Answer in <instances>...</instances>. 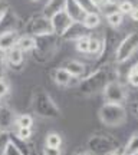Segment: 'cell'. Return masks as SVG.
Instances as JSON below:
<instances>
[{
    "label": "cell",
    "instance_id": "6da1fadb",
    "mask_svg": "<svg viewBox=\"0 0 138 155\" xmlns=\"http://www.w3.org/2000/svg\"><path fill=\"white\" fill-rule=\"evenodd\" d=\"M116 76H118V72L114 71L112 68L108 66L98 68L95 72H92L91 75H88L83 79H81V83H79L78 88H79L82 95L91 96V95H95L98 92H102L105 86L111 81H115Z\"/></svg>",
    "mask_w": 138,
    "mask_h": 155
},
{
    "label": "cell",
    "instance_id": "7a4b0ae2",
    "mask_svg": "<svg viewBox=\"0 0 138 155\" xmlns=\"http://www.w3.org/2000/svg\"><path fill=\"white\" fill-rule=\"evenodd\" d=\"M61 39L62 38H59L55 33L36 38V46L33 49V59L40 62V63L50 61L61 46Z\"/></svg>",
    "mask_w": 138,
    "mask_h": 155
},
{
    "label": "cell",
    "instance_id": "3957f363",
    "mask_svg": "<svg viewBox=\"0 0 138 155\" xmlns=\"http://www.w3.org/2000/svg\"><path fill=\"white\" fill-rule=\"evenodd\" d=\"M101 122L106 127H121L127 121V109L121 104L104 102L98 112Z\"/></svg>",
    "mask_w": 138,
    "mask_h": 155
},
{
    "label": "cell",
    "instance_id": "277c9868",
    "mask_svg": "<svg viewBox=\"0 0 138 155\" xmlns=\"http://www.w3.org/2000/svg\"><path fill=\"white\" fill-rule=\"evenodd\" d=\"M33 109L39 116L42 118H49V119H58L61 116V111L55 101L52 99L49 94L45 91H36L33 96Z\"/></svg>",
    "mask_w": 138,
    "mask_h": 155
},
{
    "label": "cell",
    "instance_id": "5b68a950",
    "mask_svg": "<svg viewBox=\"0 0 138 155\" xmlns=\"http://www.w3.org/2000/svg\"><path fill=\"white\" fill-rule=\"evenodd\" d=\"M88 150L95 155H109L119 150V141L109 134L94 135L88 139Z\"/></svg>",
    "mask_w": 138,
    "mask_h": 155
},
{
    "label": "cell",
    "instance_id": "8992f818",
    "mask_svg": "<svg viewBox=\"0 0 138 155\" xmlns=\"http://www.w3.org/2000/svg\"><path fill=\"white\" fill-rule=\"evenodd\" d=\"M137 50H138V32H131L122 40H119V45L116 48L114 61L118 65H122L128 59H131Z\"/></svg>",
    "mask_w": 138,
    "mask_h": 155
},
{
    "label": "cell",
    "instance_id": "52a82bcc",
    "mask_svg": "<svg viewBox=\"0 0 138 155\" xmlns=\"http://www.w3.org/2000/svg\"><path fill=\"white\" fill-rule=\"evenodd\" d=\"M102 95H104L105 102H111V104H121V105H124L128 99L127 89L118 79L111 81L102 91Z\"/></svg>",
    "mask_w": 138,
    "mask_h": 155
},
{
    "label": "cell",
    "instance_id": "ba28073f",
    "mask_svg": "<svg viewBox=\"0 0 138 155\" xmlns=\"http://www.w3.org/2000/svg\"><path fill=\"white\" fill-rule=\"evenodd\" d=\"M26 30H28V35H32L35 38L53 33V28H52L50 19H48L43 15H38V16L32 17L29 25L26 26Z\"/></svg>",
    "mask_w": 138,
    "mask_h": 155
},
{
    "label": "cell",
    "instance_id": "9c48e42d",
    "mask_svg": "<svg viewBox=\"0 0 138 155\" xmlns=\"http://www.w3.org/2000/svg\"><path fill=\"white\" fill-rule=\"evenodd\" d=\"M116 38H118V36H116L114 32H111V33H108L104 39H102V40H104V49H102L101 56L96 59L98 66L99 68L108 66V65H105V63L108 62V59H109L111 56H112V58H115L116 48H118V45H119V42H118V39Z\"/></svg>",
    "mask_w": 138,
    "mask_h": 155
},
{
    "label": "cell",
    "instance_id": "30bf717a",
    "mask_svg": "<svg viewBox=\"0 0 138 155\" xmlns=\"http://www.w3.org/2000/svg\"><path fill=\"white\" fill-rule=\"evenodd\" d=\"M50 22H52L53 33L58 35L59 38H62L63 35L66 33L68 29L71 28V25L73 23V20L66 15V12L63 10V12H61V13L55 15V16L50 19Z\"/></svg>",
    "mask_w": 138,
    "mask_h": 155
},
{
    "label": "cell",
    "instance_id": "8fae6325",
    "mask_svg": "<svg viewBox=\"0 0 138 155\" xmlns=\"http://www.w3.org/2000/svg\"><path fill=\"white\" fill-rule=\"evenodd\" d=\"M16 128V114L7 105H0V131L12 132Z\"/></svg>",
    "mask_w": 138,
    "mask_h": 155
},
{
    "label": "cell",
    "instance_id": "7c38bea8",
    "mask_svg": "<svg viewBox=\"0 0 138 155\" xmlns=\"http://www.w3.org/2000/svg\"><path fill=\"white\" fill-rule=\"evenodd\" d=\"M65 12H66V15L71 17L73 22H82L83 17H85V15L88 13L78 0H66Z\"/></svg>",
    "mask_w": 138,
    "mask_h": 155
},
{
    "label": "cell",
    "instance_id": "4fadbf2b",
    "mask_svg": "<svg viewBox=\"0 0 138 155\" xmlns=\"http://www.w3.org/2000/svg\"><path fill=\"white\" fill-rule=\"evenodd\" d=\"M17 25H19V17L15 12H12V9H9L5 13V16L0 19V33L17 30Z\"/></svg>",
    "mask_w": 138,
    "mask_h": 155
},
{
    "label": "cell",
    "instance_id": "5bb4252c",
    "mask_svg": "<svg viewBox=\"0 0 138 155\" xmlns=\"http://www.w3.org/2000/svg\"><path fill=\"white\" fill-rule=\"evenodd\" d=\"M19 38H20V35H19L17 30L0 33V50L6 53V52H9L10 49H13V48L17 45Z\"/></svg>",
    "mask_w": 138,
    "mask_h": 155
},
{
    "label": "cell",
    "instance_id": "9a60e30c",
    "mask_svg": "<svg viewBox=\"0 0 138 155\" xmlns=\"http://www.w3.org/2000/svg\"><path fill=\"white\" fill-rule=\"evenodd\" d=\"M86 30H88V29L83 26L82 22H73L71 25V28L66 30V33L62 36V39H63V40H73V42H76L78 39H81L88 35Z\"/></svg>",
    "mask_w": 138,
    "mask_h": 155
},
{
    "label": "cell",
    "instance_id": "2e32d148",
    "mask_svg": "<svg viewBox=\"0 0 138 155\" xmlns=\"http://www.w3.org/2000/svg\"><path fill=\"white\" fill-rule=\"evenodd\" d=\"M65 5H66V0H48L43 7L42 15L46 16L48 19H52L55 15L65 10Z\"/></svg>",
    "mask_w": 138,
    "mask_h": 155
},
{
    "label": "cell",
    "instance_id": "e0dca14e",
    "mask_svg": "<svg viewBox=\"0 0 138 155\" xmlns=\"http://www.w3.org/2000/svg\"><path fill=\"white\" fill-rule=\"evenodd\" d=\"M23 59H25V52L20 48L15 46L13 49H10L9 52H6V62L7 65L12 68H17L22 66Z\"/></svg>",
    "mask_w": 138,
    "mask_h": 155
},
{
    "label": "cell",
    "instance_id": "ac0fdd59",
    "mask_svg": "<svg viewBox=\"0 0 138 155\" xmlns=\"http://www.w3.org/2000/svg\"><path fill=\"white\" fill-rule=\"evenodd\" d=\"M63 68L66 69L68 72L71 73L72 76H76V78H83L85 72H86V66H85V63L79 61H75V59H72V61H66L63 63Z\"/></svg>",
    "mask_w": 138,
    "mask_h": 155
},
{
    "label": "cell",
    "instance_id": "d6986e66",
    "mask_svg": "<svg viewBox=\"0 0 138 155\" xmlns=\"http://www.w3.org/2000/svg\"><path fill=\"white\" fill-rule=\"evenodd\" d=\"M82 25L88 30H94L101 25V15L98 12H88L82 20Z\"/></svg>",
    "mask_w": 138,
    "mask_h": 155
},
{
    "label": "cell",
    "instance_id": "ffe728a7",
    "mask_svg": "<svg viewBox=\"0 0 138 155\" xmlns=\"http://www.w3.org/2000/svg\"><path fill=\"white\" fill-rule=\"evenodd\" d=\"M16 46L20 48L25 53H26V52H33L35 46H36V38L32 36V35H23V36L19 38Z\"/></svg>",
    "mask_w": 138,
    "mask_h": 155
},
{
    "label": "cell",
    "instance_id": "44dd1931",
    "mask_svg": "<svg viewBox=\"0 0 138 155\" xmlns=\"http://www.w3.org/2000/svg\"><path fill=\"white\" fill-rule=\"evenodd\" d=\"M71 79H72V75L63 66L55 69V72H53V81L56 82V85H59V86H68V83H69Z\"/></svg>",
    "mask_w": 138,
    "mask_h": 155
},
{
    "label": "cell",
    "instance_id": "7402d4cb",
    "mask_svg": "<svg viewBox=\"0 0 138 155\" xmlns=\"http://www.w3.org/2000/svg\"><path fill=\"white\" fill-rule=\"evenodd\" d=\"M102 49H104V40L98 38H92L91 36V40H89V52L88 55L95 56L96 59L101 56L102 53Z\"/></svg>",
    "mask_w": 138,
    "mask_h": 155
},
{
    "label": "cell",
    "instance_id": "603a6c76",
    "mask_svg": "<svg viewBox=\"0 0 138 155\" xmlns=\"http://www.w3.org/2000/svg\"><path fill=\"white\" fill-rule=\"evenodd\" d=\"M138 154V132H135L128 139L127 145L124 147V155H137Z\"/></svg>",
    "mask_w": 138,
    "mask_h": 155
},
{
    "label": "cell",
    "instance_id": "cb8c5ba5",
    "mask_svg": "<svg viewBox=\"0 0 138 155\" xmlns=\"http://www.w3.org/2000/svg\"><path fill=\"white\" fill-rule=\"evenodd\" d=\"M106 22H108V25H109L112 29H116L119 28L122 25V22H124V15H122L121 12H112V13H109V15H106Z\"/></svg>",
    "mask_w": 138,
    "mask_h": 155
},
{
    "label": "cell",
    "instance_id": "d4e9b609",
    "mask_svg": "<svg viewBox=\"0 0 138 155\" xmlns=\"http://www.w3.org/2000/svg\"><path fill=\"white\" fill-rule=\"evenodd\" d=\"M2 155H25L23 154V151L19 148V145L10 138V135H9V141H7V144L5 145V150L2 152Z\"/></svg>",
    "mask_w": 138,
    "mask_h": 155
},
{
    "label": "cell",
    "instance_id": "484cf974",
    "mask_svg": "<svg viewBox=\"0 0 138 155\" xmlns=\"http://www.w3.org/2000/svg\"><path fill=\"white\" fill-rule=\"evenodd\" d=\"M45 145H46V147H52V148H61V147H62V137H61V134L49 132L48 135H46Z\"/></svg>",
    "mask_w": 138,
    "mask_h": 155
},
{
    "label": "cell",
    "instance_id": "4316f807",
    "mask_svg": "<svg viewBox=\"0 0 138 155\" xmlns=\"http://www.w3.org/2000/svg\"><path fill=\"white\" fill-rule=\"evenodd\" d=\"M33 127V118L29 114H22L16 116V128H32Z\"/></svg>",
    "mask_w": 138,
    "mask_h": 155
},
{
    "label": "cell",
    "instance_id": "83f0119b",
    "mask_svg": "<svg viewBox=\"0 0 138 155\" xmlns=\"http://www.w3.org/2000/svg\"><path fill=\"white\" fill-rule=\"evenodd\" d=\"M89 40H91V36L86 35V36L78 39L76 42H75V48H76V50L79 52V53L88 55V52H89Z\"/></svg>",
    "mask_w": 138,
    "mask_h": 155
},
{
    "label": "cell",
    "instance_id": "f1b7e54d",
    "mask_svg": "<svg viewBox=\"0 0 138 155\" xmlns=\"http://www.w3.org/2000/svg\"><path fill=\"white\" fill-rule=\"evenodd\" d=\"M32 135H33L32 128H16V132H15L16 138H19L20 141H26V142L32 138Z\"/></svg>",
    "mask_w": 138,
    "mask_h": 155
},
{
    "label": "cell",
    "instance_id": "f546056e",
    "mask_svg": "<svg viewBox=\"0 0 138 155\" xmlns=\"http://www.w3.org/2000/svg\"><path fill=\"white\" fill-rule=\"evenodd\" d=\"M116 7H118V12H121L122 15H128V16H130V13L133 12V9L135 6H134L133 2H130V0H121Z\"/></svg>",
    "mask_w": 138,
    "mask_h": 155
},
{
    "label": "cell",
    "instance_id": "4dcf8cb0",
    "mask_svg": "<svg viewBox=\"0 0 138 155\" xmlns=\"http://www.w3.org/2000/svg\"><path fill=\"white\" fill-rule=\"evenodd\" d=\"M127 82L134 88H138V72L134 69V66H131L130 72L127 73Z\"/></svg>",
    "mask_w": 138,
    "mask_h": 155
},
{
    "label": "cell",
    "instance_id": "1f68e13d",
    "mask_svg": "<svg viewBox=\"0 0 138 155\" xmlns=\"http://www.w3.org/2000/svg\"><path fill=\"white\" fill-rule=\"evenodd\" d=\"M42 154L43 155H62L61 148H52V147H46L45 145L43 150H42Z\"/></svg>",
    "mask_w": 138,
    "mask_h": 155
},
{
    "label": "cell",
    "instance_id": "d6a6232c",
    "mask_svg": "<svg viewBox=\"0 0 138 155\" xmlns=\"http://www.w3.org/2000/svg\"><path fill=\"white\" fill-rule=\"evenodd\" d=\"M7 94H9V85H7V82H6L5 79L0 78V99L5 98Z\"/></svg>",
    "mask_w": 138,
    "mask_h": 155
},
{
    "label": "cell",
    "instance_id": "836d02e7",
    "mask_svg": "<svg viewBox=\"0 0 138 155\" xmlns=\"http://www.w3.org/2000/svg\"><path fill=\"white\" fill-rule=\"evenodd\" d=\"M78 2L82 5V7L86 12H95V9H96V7L92 5V2H91V0H78Z\"/></svg>",
    "mask_w": 138,
    "mask_h": 155
},
{
    "label": "cell",
    "instance_id": "e575fe53",
    "mask_svg": "<svg viewBox=\"0 0 138 155\" xmlns=\"http://www.w3.org/2000/svg\"><path fill=\"white\" fill-rule=\"evenodd\" d=\"M10 7H9V3L6 2V0H0V19L5 16V13L9 10Z\"/></svg>",
    "mask_w": 138,
    "mask_h": 155
},
{
    "label": "cell",
    "instance_id": "d590c367",
    "mask_svg": "<svg viewBox=\"0 0 138 155\" xmlns=\"http://www.w3.org/2000/svg\"><path fill=\"white\" fill-rule=\"evenodd\" d=\"M91 2H92V5H94L96 9H99V10L104 7L105 5H108V3H109L108 0H91Z\"/></svg>",
    "mask_w": 138,
    "mask_h": 155
},
{
    "label": "cell",
    "instance_id": "8d00e7d4",
    "mask_svg": "<svg viewBox=\"0 0 138 155\" xmlns=\"http://www.w3.org/2000/svg\"><path fill=\"white\" fill-rule=\"evenodd\" d=\"M130 17H131L133 22H138V6H135L133 9V12L130 13Z\"/></svg>",
    "mask_w": 138,
    "mask_h": 155
},
{
    "label": "cell",
    "instance_id": "74e56055",
    "mask_svg": "<svg viewBox=\"0 0 138 155\" xmlns=\"http://www.w3.org/2000/svg\"><path fill=\"white\" fill-rule=\"evenodd\" d=\"M108 2H109V3H114V5H118L121 0H108Z\"/></svg>",
    "mask_w": 138,
    "mask_h": 155
},
{
    "label": "cell",
    "instance_id": "f35d334b",
    "mask_svg": "<svg viewBox=\"0 0 138 155\" xmlns=\"http://www.w3.org/2000/svg\"><path fill=\"white\" fill-rule=\"evenodd\" d=\"M75 155H91L89 152H78V154H75Z\"/></svg>",
    "mask_w": 138,
    "mask_h": 155
},
{
    "label": "cell",
    "instance_id": "ab89813d",
    "mask_svg": "<svg viewBox=\"0 0 138 155\" xmlns=\"http://www.w3.org/2000/svg\"><path fill=\"white\" fill-rule=\"evenodd\" d=\"M109 155H121V154H118V151H115V152H111ZM122 155H124V154H122Z\"/></svg>",
    "mask_w": 138,
    "mask_h": 155
},
{
    "label": "cell",
    "instance_id": "60d3db41",
    "mask_svg": "<svg viewBox=\"0 0 138 155\" xmlns=\"http://www.w3.org/2000/svg\"><path fill=\"white\" fill-rule=\"evenodd\" d=\"M134 69H135V71H137V72H138V62H137V63H135V65H134Z\"/></svg>",
    "mask_w": 138,
    "mask_h": 155
},
{
    "label": "cell",
    "instance_id": "b9f144b4",
    "mask_svg": "<svg viewBox=\"0 0 138 155\" xmlns=\"http://www.w3.org/2000/svg\"><path fill=\"white\" fill-rule=\"evenodd\" d=\"M137 116H138V104H137Z\"/></svg>",
    "mask_w": 138,
    "mask_h": 155
},
{
    "label": "cell",
    "instance_id": "7bdbcfd3",
    "mask_svg": "<svg viewBox=\"0 0 138 155\" xmlns=\"http://www.w3.org/2000/svg\"><path fill=\"white\" fill-rule=\"evenodd\" d=\"M32 2H39V0H32Z\"/></svg>",
    "mask_w": 138,
    "mask_h": 155
},
{
    "label": "cell",
    "instance_id": "ee69618b",
    "mask_svg": "<svg viewBox=\"0 0 138 155\" xmlns=\"http://www.w3.org/2000/svg\"><path fill=\"white\" fill-rule=\"evenodd\" d=\"M2 134H3V132H2V131H0V135H2Z\"/></svg>",
    "mask_w": 138,
    "mask_h": 155
}]
</instances>
